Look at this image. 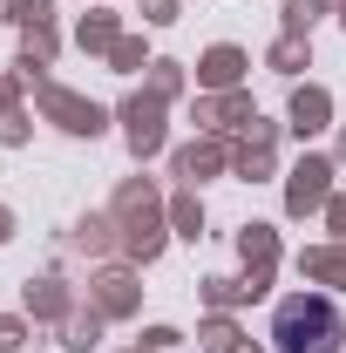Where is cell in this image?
Returning a JSON list of instances; mask_svg holds the SVG:
<instances>
[{"label":"cell","mask_w":346,"mask_h":353,"mask_svg":"<svg viewBox=\"0 0 346 353\" xmlns=\"http://www.w3.org/2000/svg\"><path fill=\"white\" fill-rule=\"evenodd\" d=\"M340 340H346V319L326 292L278 299V312H272V347L278 353H340Z\"/></svg>","instance_id":"obj_1"}]
</instances>
